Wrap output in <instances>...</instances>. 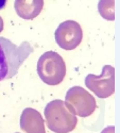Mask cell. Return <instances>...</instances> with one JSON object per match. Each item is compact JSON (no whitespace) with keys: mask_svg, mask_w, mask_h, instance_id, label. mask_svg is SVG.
Wrapping results in <instances>:
<instances>
[{"mask_svg":"<svg viewBox=\"0 0 120 133\" xmlns=\"http://www.w3.org/2000/svg\"><path fill=\"white\" fill-rule=\"evenodd\" d=\"M33 51V47L27 41L17 46L9 38L0 36V81L15 77Z\"/></svg>","mask_w":120,"mask_h":133,"instance_id":"6da1fadb","label":"cell"},{"mask_svg":"<svg viewBox=\"0 0 120 133\" xmlns=\"http://www.w3.org/2000/svg\"><path fill=\"white\" fill-rule=\"evenodd\" d=\"M44 115L49 130L54 133H69L78 125L77 115L60 99L50 101L45 108Z\"/></svg>","mask_w":120,"mask_h":133,"instance_id":"7a4b0ae2","label":"cell"},{"mask_svg":"<svg viewBox=\"0 0 120 133\" xmlns=\"http://www.w3.org/2000/svg\"><path fill=\"white\" fill-rule=\"evenodd\" d=\"M37 74L47 85H59L66 76V64L62 55L55 51L43 53L37 62Z\"/></svg>","mask_w":120,"mask_h":133,"instance_id":"3957f363","label":"cell"},{"mask_svg":"<svg viewBox=\"0 0 120 133\" xmlns=\"http://www.w3.org/2000/svg\"><path fill=\"white\" fill-rule=\"evenodd\" d=\"M65 103L70 111L80 117L90 116L97 108V102L94 96L81 86H72L66 93Z\"/></svg>","mask_w":120,"mask_h":133,"instance_id":"277c9868","label":"cell"},{"mask_svg":"<svg viewBox=\"0 0 120 133\" xmlns=\"http://www.w3.org/2000/svg\"><path fill=\"white\" fill-rule=\"evenodd\" d=\"M85 85L99 98H108L115 92V68L105 65L101 75L88 74L85 78Z\"/></svg>","mask_w":120,"mask_h":133,"instance_id":"5b68a950","label":"cell"},{"mask_svg":"<svg viewBox=\"0 0 120 133\" xmlns=\"http://www.w3.org/2000/svg\"><path fill=\"white\" fill-rule=\"evenodd\" d=\"M55 42L64 50H73L83 39V30L79 23L74 20H66L59 25L54 33Z\"/></svg>","mask_w":120,"mask_h":133,"instance_id":"8992f818","label":"cell"},{"mask_svg":"<svg viewBox=\"0 0 120 133\" xmlns=\"http://www.w3.org/2000/svg\"><path fill=\"white\" fill-rule=\"evenodd\" d=\"M20 128L26 133H46L45 121L35 109L27 108L20 116Z\"/></svg>","mask_w":120,"mask_h":133,"instance_id":"52a82bcc","label":"cell"},{"mask_svg":"<svg viewBox=\"0 0 120 133\" xmlns=\"http://www.w3.org/2000/svg\"><path fill=\"white\" fill-rule=\"evenodd\" d=\"M44 6V0H15L14 9L16 14L23 19L31 20L37 17Z\"/></svg>","mask_w":120,"mask_h":133,"instance_id":"ba28073f","label":"cell"},{"mask_svg":"<svg viewBox=\"0 0 120 133\" xmlns=\"http://www.w3.org/2000/svg\"><path fill=\"white\" fill-rule=\"evenodd\" d=\"M98 10L104 19H115V0H100L98 4Z\"/></svg>","mask_w":120,"mask_h":133,"instance_id":"9c48e42d","label":"cell"},{"mask_svg":"<svg viewBox=\"0 0 120 133\" xmlns=\"http://www.w3.org/2000/svg\"><path fill=\"white\" fill-rule=\"evenodd\" d=\"M101 133H115V127H114V126L107 127V128H105Z\"/></svg>","mask_w":120,"mask_h":133,"instance_id":"30bf717a","label":"cell"},{"mask_svg":"<svg viewBox=\"0 0 120 133\" xmlns=\"http://www.w3.org/2000/svg\"><path fill=\"white\" fill-rule=\"evenodd\" d=\"M5 4H6V0H0V10L4 9Z\"/></svg>","mask_w":120,"mask_h":133,"instance_id":"8fae6325","label":"cell"},{"mask_svg":"<svg viewBox=\"0 0 120 133\" xmlns=\"http://www.w3.org/2000/svg\"><path fill=\"white\" fill-rule=\"evenodd\" d=\"M2 30H3V19L0 16V33L2 32Z\"/></svg>","mask_w":120,"mask_h":133,"instance_id":"7c38bea8","label":"cell"},{"mask_svg":"<svg viewBox=\"0 0 120 133\" xmlns=\"http://www.w3.org/2000/svg\"><path fill=\"white\" fill-rule=\"evenodd\" d=\"M16 133H18V132H16Z\"/></svg>","mask_w":120,"mask_h":133,"instance_id":"4fadbf2b","label":"cell"}]
</instances>
